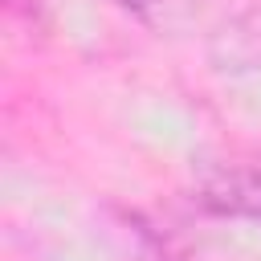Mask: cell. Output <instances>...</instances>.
Returning <instances> with one entry per match:
<instances>
[{
    "instance_id": "cell-1",
    "label": "cell",
    "mask_w": 261,
    "mask_h": 261,
    "mask_svg": "<svg viewBox=\"0 0 261 261\" xmlns=\"http://www.w3.org/2000/svg\"><path fill=\"white\" fill-rule=\"evenodd\" d=\"M208 208L228 216H257L261 220V167H228L204 184L200 196Z\"/></svg>"
},
{
    "instance_id": "cell-2",
    "label": "cell",
    "mask_w": 261,
    "mask_h": 261,
    "mask_svg": "<svg viewBox=\"0 0 261 261\" xmlns=\"http://www.w3.org/2000/svg\"><path fill=\"white\" fill-rule=\"evenodd\" d=\"M216 57L237 69H261V8L237 16L216 37Z\"/></svg>"
},
{
    "instance_id": "cell-3",
    "label": "cell",
    "mask_w": 261,
    "mask_h": 261,
    "mask_svg": "<svg viewBox=\"0 0 261 261\" xmlns=\"http://www.w3.org/2000/svg\"><path fill=\"white\" fill-rule=\"evenodd\" d=\"M126 4H147V0H126Z\"/></svg>"
}]
</instances>
